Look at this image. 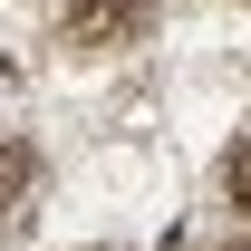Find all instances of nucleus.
Wrapping results in <instances>:
<instances>
[{"mask_svg":"<svg viewBox=\"0 0 251 251\" xmlns=\"http://www.w3.org/2000/svg\"><path fill=\"white\" fill-rule=\"evenodd\" d=\"M155 20V0H68V49H126Z\"/></svg>","mask_w":251,"mask_h":251,"instance_id":"f257e3e1","label":"nucleus"},{"mask_svg":"<svg viewBox=\"0 0 251 251\" xmlns=\"http://www.w3.org/2000/svg\"><path fill=\"white\" fill-rule=\"evenodd\" d=\"M29 145H0V213H20V193H29Z\"/></svg>","mask_w":251,"mask_h":251,"instance_id":"f03ea898","label":"nucleus"},{"mask_svg":"<svg viewBox=\"0 0 251 251\" xmlns=\"http://www.w3.org/2000/svg\"><path fill=\"white\" fill-rule=\"evenodd\" d=\"M222 193H232V213H251V135H232V155H222Z\"/></svg>","mask_w":251,"mask_h":251,"instance_id":"7ed1b4c3","label":"nucleus"}]
</instances>
